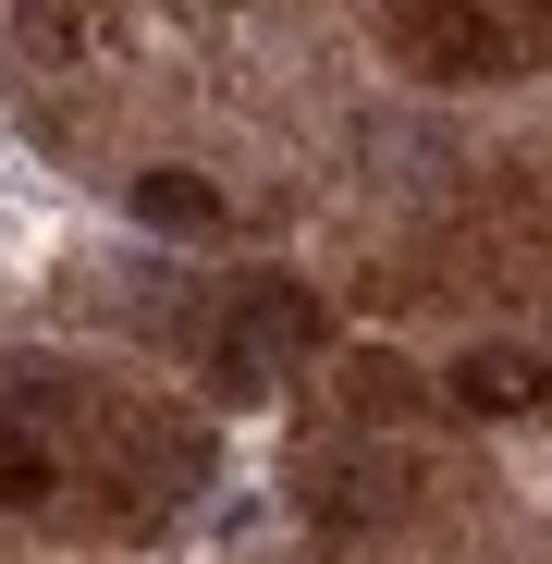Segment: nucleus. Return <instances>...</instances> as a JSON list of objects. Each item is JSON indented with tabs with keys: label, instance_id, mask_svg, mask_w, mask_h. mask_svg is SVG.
<instances>
[{
	"label": "nucleus",
	"instance_id": "obj_3",
	"mask_svg": "<svg viewBox=\"0 0 552 564\" xmlns=\"http://www.w3.org/2000/svg\"><path fill=\"white\" fill-rule=\"evenodd\" d=\"M540 393H552V368L516 356V344H491V356L454 368V405H467V417H516V405H540Z\"/></svg>",
	"mask_w": 552,
	"mask_h": 564
},
{
	"label": "nucleus",
	"instance_id": "obj_2",
	"mask_svg": "<svg viewBox=\"0 0 552 564\" xmlns=\"http://www.w3.org/2000/svg\"><path fill=\"white\" fill-rule=\"evenodd\" d=\"M320 344V307L295 295V282H258V295H234V368H295Z\"/></svg>",
	"mask_w": 552,
	"mask_h": 564
},
{
	"label": "nucleus",
	"instance_id": "obj_1",
	"mask_svg": "<svg viewBox=\"0 0 552 564\" xmlns=\"http://www.w3.org/2000/svg\"><path fill=\"white\" fill-rule=\"evenodd\" d=\"M393 37L418 50V74H479V86L528 62V37L504 13H479V0H393Z\"/></svg>",
	"mask_w": 552,
	"mask_h": 564
},
{
	"label": "nucleus",
	"instance_id": "obj_5",
	"mask_svg": "<svg viewBox=\"0 0 552 564\" xmlns=\"http://www.w3.org/2000/svg\"><path fill=\"white\" fill-rule=\"evenodd\" d=\"M50 479H62V466H50L37 442H0V516H25V503H50Z\"/></svg>",
	"mask_w": 552,
	"mask_h": 564
},
{
	"label": "nucleus",
	"instance_id": "obj_4",
	"mask_svg": "<svg viewBox=\"0 0 552 564\" xmlns=\"http://www.w3.org/2000/svg\"><path fill=\"white\" fill-rule=\"evenodd\" d=\"M136 221L148 234H221V197L197 172H136Z\"/></svg>",
	"mask_w": 552,
	"mask_h": 564
}]
</instances>
